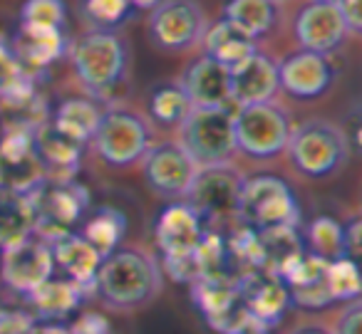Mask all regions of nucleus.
Returning <instances> with one entry per match:
<instances>
[{
  "instance_id": "f257e3e1",
  "label": "nucleus",
  "mask_w": 362,
  "mask_h": 334,
  "mask_svg": "<svg viewBox=\"0 0 362 334\" xmlns=\"http://www.w3.org/2000/svg\"><path fill=\"white\" fill-rule=\"evenodd\" d=\"M161 270L154 258L136 248H117L100 265L95 290L107 307L129 312L156 297Z\"/></svg>"
},
{
  "instance_id": "f03ea898",
  "label": "nucleus",
  "mask_w": 362,
  "mask_h": 334,
  "mask_svg": "<svg viewBox=\"0 0 362 334\" xmlns=\"http://www.w3.org/2000/svg\"><path fill=\"white\" fill-rule=\"evenodd\" d=\"M72 70L95 100H107L122 87L129 70V45L117 30L92 28L72 45Z\"/></svg>"
},
{
  "instance_id": "7ed1b4c3",
  "label": "nucleus",
  "mask_w": 362,
  "mask_h": 334,
  "mask_svg": "<svg viewBox=\"0 0 362 334\" xmlns=\"http://www.w3.org/2000/svg\"><path fill=\"white\" fill-rule=\"evenodd\" d=\"M291 164L305 179H327L337 174L350 159V141L347 134L325 119H310L291 129L286 146Z\"/></svg>"
},
{
  "instance_id": "20e7f679",
  "label": "nucleus",
  "mask_w": 362,
  "mask_h": 334,
  "mask_svg": "<svg viewBox=\"0 0 362 334\" xmlns=\"http://www.w3.org/2000/svg\"><path fill=\"white\" fill-rule=\"evenodd\" d=\"M28 196L33 203V215H35L33 235L42 238L45 243L72 233V228L85 218L87 208H90V191L77 184L75 179H42Z\"/></svg>"
},
{
  "instance_id": "39448f33",
  "label": "nucleus",
  "mask_w": 362,
  "mask_h": 334,
  "mask_svg": "<svg viewBox=\"0 0 362 334\" xmlns=\"http://www.w3.org/2000/svg\"><path fill=\"white\" fill-rule=\"evenodd\" d=\"M236 218L253 230H268L291 225L298 228L300 208L293 189L278 176H256L246 179L238 198Z\"/></svg>"
},
{
  "instance_id": "423d86ee",
  "label": "nucleus",
  "mask_w": 362,
  "mask_h": 334,
  "mask_svg": "<svg viewBox=\"0 0 362 334\" xmlns=\"http://www.w3.org/2000/svg\"><path fill=\"white\" fill-rule=\"evenodd\" d=\"M179 144L194 159V164L216 166L228 164L236 154L233 139V112L221 109H192L179 124Z\"/></svg>"
},
{
  "instance_id": "0eeeda50",
  "label": "nucleus",
  "mask_w": 362,
  "mask_h": 334,
  "mask_svg": "<svg viewBox=\"0 0 362 334\" xmlns=\"http://www.w3.org/2000/svg\"><path fill=\"white\" fill-rule=\"evenodd\" d=\"M291 119L276 102L238 107L233 112V139L236 151L251 159H273L283 154L291 139Z\"/></svg>"
},
{
  "instance_id": "6e6552de",
  "label": "nucleus",
  "mask_w": 362,
  "mask_h": 334,
  "mask_svg": "<svg viewBox=\"0 0 362 334\" xmlns=\"http://www.w3.org/2000/svg\"><path fill=\"white\" fill-rule=\"evenodd\" d=\"M95 149L110 166L124 169L134 166L144 159V154L151 146V131L149 124L141 119L136 112L124 109V107H112L102 112L100 126H97Z\"/></svg>"
},
{
  "instance_id": "1a4fd4ad",
  "label": "nucleus",
  "mask_w": 362,
  "mask_h": 334,
  "mask_svg": "<svg viewBox=\"0 0 362 334\" xmlns=\"http://www.w3.org/2000/svg\"><path fill=\"white\" fill-rule=\"evenodd\" d=\"M209 28L206 11L197 0H164L156 8H151L149 40L156 50L181 55L202 45V37Z\"/></svg>"
},
{
  "instance_id": "9d476101",
  "label": "nucleus",
  "mask_w": 362,
  "mask_h": 334,
  "mask_svg": "<svg viewBox=\"0 0 362 334\" xmlns=\"http://www.w3.org/2000/svg\"><path fill=\"white\" fill-rule=\"evenodd\" d=\"M243 176L231 164L202 166L189 186L184 203H189L202 220L233 218L241 198Z\"/></svg>"
},
{
  "instance_id": "9b49d317",
  "label": "nucleus",
  "mask_w": 362,
  "mask_h": 334,
  "mask_svg": "<svg viewBox=\"0 0 362 334\" xmlns=\"http://www.w3.org/2000/svg\"><path fill=\"white\" fill-rule=\"evenodd\" d=\"M192 297L206 324L218 334H236L253 324L243 309L238 282L233 275H214L192 282Z\"/></svg>"
},
{
  "instance_id": "f8f14e48",
  "label": "nucleus",
  "mask_w": 362,
  "mask_h": 334,
  "mask_svg": "<svg viewBox=\"0 0 362 334\" xmlns=\"http://www.w3.org/2000/svg\"><path fill=\"white\" fill-rule=\"evenodd\" d=\"M52 270H55L52 250L37 235H28L0 250V278L16 292L28 294L37 290L52 278Z\"/></svg>"
},
{
  "instance_id": "ddd939ff",
  "label": "nucleus",
  "mask_w": 362,
  "mask_h": 334,
  "mask_svg": "<svg viewBox=\"0 0 362 334\" xmlns=\"http://www.w3.org/2000/svg\"><path fill=\"white\" fill-rule=\"evenodd\" d=\"M37 124L33 121H18L6 129L0 136V186L3 189L18 191V193H30L45 176L35 159L33 149V131Z\"/></svg>"
},
{
  "instance_id": "4468645a",
  "label": "nucleus",
  "mask_w": 362,
  "mask_h": 334,
  "mask_svg": "<svg viewBox=\"0 0 362 334\" xmlns=\"http://www.w3.org/2000/svg\"><path fill=\"white\" fill-rule=\"evenodd\" d=\"M144 181L161 198H184L197 176L199 166L194 159L181 149L179 141H164L151 144L141 159Z\"/></svg>"
},
{
  "instance_id": "2eb2a0df",
  "label": "nucleus",
  "mask_w": 362,
  "mask_h": 334,
  "mask_svg": "<svg viewBox=\"0 0 362 334\" xmlns=\"http://www.w3.org/2000/svg\"><path fill=\"white\" fill-rule=\"evenodd\" d=\"M238 294L248 319L258 327H276L291 304V292L286 282L271 270H248L236 275Z\"/></svg>"
},
{
  "instance_id": "dca6fc26",
  "label": "nucleus",
  "mask_w": 362,
  "mask_h": 334,
  "mask_svg": "<svg viewBox=\"0 0 362 334\" xmlns=\"http://www.w3.org/2000/svg\"><path fill=\"white\" fill-rule=\"evenodd\" d=\"M278 82H281V90L296 100H320L335 82V67L330 62V55L298 50L278 62Z\"/></svg>"
},
{
  "instance_id": "f3484780",
  "label": "nucleus",
  "mask_w": 362,
  "mask_h": 334,
  "mask_svg": "<svg viewBox=\"0 0 362 334\" xmlns=\"http://www.w3.org/2000/svg\"><path fill=\"white\" fill-rule=\"evenodd\" d=\"M293 37L300 45V50L332 55L347 40V30L342 25V18L337 13L335 3L310 0L308 6L298 11L296 20H293Z\"/></svg>"
},
{
  "instance_id": "a211bd4d",
  "label": "nucleus",
  "mask_w": 362,
  "mask_h": 334,
  "mask_svg": "<svg viewBox=\"0 0 362 334\" xmlns=\"http://www.w3.org/2000/svg\"><path fill=\"white\" fill-rule=\"evenodd\" d=\"M80 141L70 139L52 126V121H40L33 131V149L40 164V171L47 181H67L75 179L82 159Z\"/></svg>"
},
{
  "instance_id": "6ab92c4d",
  "label": "nucleus",
  "mask_w": 362,
  "mask_h": 334,
  "mask_svg": "<svg viewBox=\"0 0 362 334\" xmlns=\"http://www.w3.org/2000/svg\"><path fill=\"white\" fill-rule=\"evenodd\" d=\"M278 92V62L266 52L256 50L246 62L231 70V102L236 107L273 102Z\"/></svg>"
},
{
  "instance_id": "aec40b11",
  "label": "nucleus",
  "mask_w": 362,
  "mask_h": 334,
  "mask_svg": "<svg viewBox=\"0 0 362 334\" xmlns=\"http://www.w3.org/2000/svg\"><path fill=\"white\" fill-rule=\"evenodd\" d=\"M181 87L194 109H221L231 105V72L202 55L181 75Z\"/></svg>"
},
{
  "instance_id": "412c9836",
  "label": "nucleus",
  "mask_w": 362,
  "mask_h": 334,
  "mask_svg": "<svg viewBox=\"0 0 362 334\" xmlns=\"http://www.w3.org/2000/svg\"><path fill=\"white\" fill-rule=\"evenodd\" d=\"M204 235V220L189 203H171L156 218L154 238L164 258H181L194 253Z\"/></svg>"
},
{
  "instance_id": "4be33fe9",
  "label": "nucleus",
  "mask_w": 362,
  "mask_h": 334,
  "mask_svg": "<svg viewBox=\"0 0 362 334\" xmlns=\"http://www.w3.org/2000/svg\"><path fill=\"white\" fill-rule=\"evenodd\" d=\"M47 245L52 250L55 268H60L67 275V280L85 287L87 292L95 290L97 273H100V265L105 258L80 233H65L60 238L50 240Z\"/></svg>"
},
{
  "instance_id": "5701e85b",
  "label": "nucleus",
  "mask_w": 362,
  "mask_h": 334,
  "mask_svg": "<svg viewBox=\"0 0 362 334\" xmlns=\"http://www.w3.org/2000/svg\"><path fill=\"white\" fill-rule=\"evenodd\" d=\"M13 52H16L18 62L28 75L45 70V67L55 65L62 60L67 52V35L65 30H40V28H23L18 30L16 40H13Z\"/></svg>"
},
{
  "instance_id": "b1692460",
  "label": "nucleus",
  "mask_w": 362,
  "mask_h": 334,
  "mask_svg": "<svg viewBox=\"0 0 362 334\" xmlns=\"http://www.w3.org/2000/svg\"><path fill=\"white\" fill-rule=\"evenodd\" d=\"M221 18L258 42L278 28L281 3L278 0H223Z\"/></svg>"
},
{
  "instance_id": "393cba45",
  "label": "nucleus",
  "mask_w": 362,
  "mask_h": 334,
  "mask_svg": "<svg viewBox=\"0 0 362 334\" xmlns=\"http://www.w3.org/2000/svg\"><path fill=\"white\" fill-rule=\"evenodd\" d=\"M202 45H204V55L211 57V60L218 62L221 67H226L228 72L241 65V62H246L248 57L258 50L256 40L243 35L241 30H236V28L223 20V18L216 23H209L206 32H204V37H202Z\"/></svg>"
},
{
  "instance_id": "a878e982",
  "label": "nucleus",
  "mask_w": 362,
  "mask_h": 334,
  "mask_svg": "<svg viewBox=\"0 0 362 334\" xmlns=\"http://www.w3.org/2000/svg\"><path fill=\"white\" fill-rule=\"evenodd\" d=\"M87 297V290L80 287L72 280H47L37 290L25 294L30 307L37 312V319H62L67 314L77 312Z\"/></svg>"
},
{
  "instance_id": "bb28decb",
  "label": "nucleus",
  "mask_w": 362,
  "mask_h": 334,
  "mask_svg": "<svg viewBox=\"0 0 362 334\" xmlns=\"http://www.w3.org/2000/svg\"><path fill=\"white\" fill-rule=\"evenodd\" d=\"M33 228L35 215L30 196L0 186V250L33 235Z\"/></svg>"
},
{
  "instance_id": "cd10ccee",
  "label": "nucleus",
  "mask_w": 362,
  "mask_h": 334,
  "mask_svg": "<svg viewBox=\"0 0 362 334\" xmlns=\"http://www.w3.org/2000/svg\"><path fill=\"white\" fill-rule=\"evenodd\" d=\"M100 119H102V109L95 102L85 100V97H75V100H65L57 107L55 117H52V126L57 131H62L65 136H70V139L87 144L95 136Z\"/></svg>"
},
{
  "instance_id": "c85d7f7f",
  "label": "nucleus",
  "mask_w": 362,
  "mask_h": 334,
  "mask_svg": "<svg viewBox=\"0 0 362 334\" xmlns=\"http://www.w3.org/2000/svg\"><path fill=\"white\" fill-rule=\"evenodd\" d=\"M33 97V77L23 70L6 37H0V102L13 109H23L30 105Z\"/></svg>"
},
{
  "instance_id": "c756f323",
  "label": "nucleus",
  "mask_w": 362,
  "mask_h": 334,
  "mask_svg": "<svg viewBox=\"0 0 362 334\" xmlns=\"http://www.w3.org/2000/svg\"><path fill=\"white\" fill-rule=\"evenodd\" d=\"M124 233H127L124 213L112 208V205H105V208L95 210V213L85 220V230H82L80 235L102 255V258H107V255L119 248Z\"/></svg>"
},
{
  "instance_id": "7c9ffc66",
  "label": "nucleus",
  "mask_w": 362,
  "mask_h": 334,
  "mask_svg": "<svg viewBox=\"0 0 362 334\" xmlns=\"http://www.w3.org/2000/svg\"><path fill=\"white\" fill-rule=\"evenodd\" d=\"M192 109V102L179 82H164L149 95V114L161 126H179Z\"/></svg>"
},
{
  "instance_id": "2f4dec72",
  "label": "nucleus",
  "mask_w": 362,
  "mask_h": 334,
  "mask_svg": "<svg viewBox=\"0 0 362 334\" xmlns=\"http://www.w3.org/2000/svg\"><path fill=\"white\" fill-rule=\"evenodd\" d=\"M258 238H261V250H263V270H271V273H278L293 255L305 250L303 248V238L291 225L258 230Z\"/></svg>"
},
{
  "instance_id": "473e14b6",
  "label": "nucleus",
  "mask_w": 362,
  "mask_h": 334,
  "mask_svg": "<svg viewBox=\"0 0 362 334\" xmlns=\"http://www.w3.org/2000/svg\"><path fill=\"white\" fill-rule=\"evenodd\" d=\"M308 248L313 255L322 258L325 263L347 258L345 255V240H342V223H337L330 215H320L308 225Z\"/></svg>"
},
{
  "instance_id": "72a5a7b5",
  "label": "nucleus",
  "mask_w": 362,
  "mask_h": 334,
  "mask_svg": "<svg viewBox=\"0 0 362 334\" xmlns=\"http://www.w3.org/2000/svg\"><path fill=\"white\" fill-rule=\"evenodd\" d=\"M325 282L332 302H355L360 297V270L352 258H340L327 263Z\"/></svg>"
},
{
  "instance_id": "f704fd0d",
  "label": "nucleus",
  "mask_w": 362,
  "mask_h": 334,
  "mask_svg": "<svg viewBox=\"0 0 362 334\" xmlns=\"http://www.w3.org/2000/svg\"><path fill=\"white\" fill-rule=\"evenodd\" d=\"M67 6L65 0H25L21 8L23 28H40V30H65Z\"/></svg>"
},
{
  "instance_id": "c9c22d12",
  "label": "nucleus",
  "mask_w": 362,
  "mask_h": 334,
  "mask_svg": "<svg viewBox=\"0 0 362 334\" xmlns=\"http://www.w3.org/2000/svg\"><path fill=\"white\" fill-rule=\"evenodd\" d=\"M82 11L95 28L115 30L117 25H122L132 16L134 6H132V0H85Z\"/></svg>"
},
{
  "instance_id": "e433bc0d",
  "label": "nucleus",
  "mask_w": 362,
  "mask_h": 334,
  "mask_svg": "<svg viewBox=\"0 0 362 334\" xmlns=\"http://www.w3.org/2000/svg\"><path fill=\"white\" fill-rule=\"evenodd\" d=\"M37 319L21 309L0 307V334H25Z\"/></svg>"
},
{
  "instance_id": "4c0bfd02",
  "label": "nucleus",
  "mask_w": 362,
  "mask_h": 334,
  "mask_svg": "<svg viewBox=\"0 0 362 334\" xmlns=\"http://www.w3.org/2000/svg\"><path fill=\"white\" fill-rule=\"evenodd\" d=\"M337 13L342 18L347 35H360L362 32V0H337Z\"/></svg>"
},
{
  "instance_id": "58836bf2",
  "label": "nucleus",
  "mask_w": 362,
  "mask_h": 334,
  "mask_svg": "<svg viewBox=\"0 0 362 334\" xmlns=\"http://www.w3.org/2000/svg\"><path fill=\"white\" fill-rule=\"evenodd\" d=\"M72 334H112L110 322L105 319V314L100 312H82V317H77V322L70 327Z\"/></svg>"
},
{
  "instance_id": "ea45409f",
  "label": "nucleus",
  "mask_w": 362,
  "mask_h": 334,
  "mask_svg": "<svg viewBox=\"0 0 362 334\" xmlns=\"http://www.w3.org/2000/svg\"><path fill=\"white\" fill-rule=\"evenodd\" d=\"M360 332H362V302L355 299V302L347 304L342 317L337 319V327L332 334H360Z\"/></svg>"
},
{
  "instance_id": "a19ab883",
  "label": "nucleus",
  "mask_w": 362,
  "mask_h": 334,
  "mask_svg": "<svg viewBox=\"0 0 362 334\" xmlns=\"http://www.w3.org/2000/svg\"><path fill=\"white\" fill-rule=\"evenodd\" d=\"M342 240H345V255L355 260L360 255V243H362V223L360 218H350L342 225Z\"/></svg>"
},
{
  "instance_id": "79ce46f5",
  "label": "nucleus",
  "mask_w": 362,
  "mask_h": 334,
  "mask_svg": "<svg viewBox=\"0 0 362 334\" xmlns=\"http://www.w3.org/2000/svg\"><path fill=\"white\" fill-rule=\"evenodd\" d=\"M25 334H72V332H70V327L57 324V322H35Z\"/></svg>"
},
{
  "instance_id": "37998d69",
  "label": "nucleus",
  "mask_w": 362,
  "mask_h": 334,
  "mask_svg": "<svg viewBox=\"0 0 362 334\" xmlns=\"http://www.w3.org/2000/svg\"><path fill=\"white\" fill-rule=\"evenodd\" d=\"M291 334H332V332H327L325 327H317V324H305V327H298Z\"/></svg>"
},
{
  "instance_id": "c03bdc74",
  "label": "nucleus",
  "mask_w": 362,
  "mask_h": 334,
  "mask_svg": "<svg viewBox=\"0 0 362 334\" xmlns=\"http://www.w3.org/2000/svg\"><path fill=\"white\" fill-rule=\"evenodd\" d=\"M236 334H268V329L258 327V324H246L243 329H238Z\"/></svg>"
},
{
  "instance_id": "a18cd8bd",
  "label": "nucleus",
  "mask_w": 362,
  "mask_h": 334,
  "mask_svg": "<svg viewBox=\"0 0 362 334\" xmlns=\"http://www.w3.org/2000/svg\"><path fill=\"white\" fill-rule=\"evenodd\" d=\"M159 3H164V0H132V6L134 8H149V11L159 6Z\"/></svg>"
},
{
  "instance_id": "49530a36",
  "label": "nucleus",
  "mask_w": 362,
  "mask_h": 334,
  "mask_svg": "<svg viewBox=\"0 0 362 334\" xmlns=\"http://www.w3.org/2000/svg\"><path fill=\"white\" fill-rule=\"evenodd\" d=\"M317 3H337V0H317Z\"/></svg>"
},
{
  "instance_id": "de8ad7c7",
  "label": "nucleus",
  "mask_w": 362,
  "mask_h": 334,
  "mask_svg": "<svg viewBox=\"0 0 362 334\" xmlns=\"http://www.w3.org/2000/svg\"><path fill=\"white\" fill-rule=\"evenodd\" d=\"M278 3H283V0H278Z\"/></svg>"
}]
</instances>
